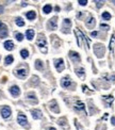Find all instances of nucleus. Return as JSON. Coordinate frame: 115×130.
I'll return each mask as SVG.
<instances>
[{"instance_id":"obj_17","label":"nucleus","mask_w":115,"mask_h":130,"mask_svg":"<svg viewBox=\"0 0 115 130\" xmlns=\"http://www.w3.org/2000/svg\"><path fill=\"white\" fill-rule=\"evenodd\" d=\"M26 16H27V18L29 19V20H33V19L36 18V13H35L34 11H29V12H27Z\"/></svg>"},{"instance_id":"obj_29","label":"nucleus","mask_w":115,"mask_h":130,"mask_svg":"<svg viewBox=\"0 0 115 130\" xmlns=\"http://www.w3.org/2000/svg\"><path fill=\"white\" fill-rule=\"evenodd\" d=\"M16 40L19 41V42H21V41L23 40V35L21 34V33H17L16 34Z\"/></svg>"},{"instance_id":"obj_6","label":"nucleus","mask_w":115,"mask_h":130,"mask_svg":"<svg viewBox=\"0 0 115 130\" xmlns=\"http://www.w3.org/2000/svg\"><path fill=\"white\" fill-rule=\"evenodd\" d=\"M70 26H71V21L69 19H64L63 21V29H62V32L63 33H69L70 32Z\"/></svg>"},{"instance_id":"obj_22","label":"nucleus","mask_w":115,"mask_h":130,"mask_svg":"<svg viewBox=\"0 0 115 130\" xmlns=\"http://www.w3.org/2000/svg\"><path fill=\"white\" fill-rule=\"evenodd\" d=\"M114 46H115V36L114 35H112V37H111V41H110V50L111 52L113 54V49H114Z\"/></svg>"},{"instance_id":"obj_28","label":"nucleus","mask_w":115,"mask_h":130,"mask_svg":"<svg viewBox=\"0 0 115 130\" xmlns=\"http://www.w3.org/2000/svg\"><path fill=\"white\" fill-rule=\"evenodd\" d=\"M27 98H28L29 100L33 99V100H34V102H36V101H37V99H36V97H35L34 94H28V95H27Z\"/></svg>"},{"instance_id":"obj_30","label":"nucleus","mask_w":115,"mask_h":130,"mask_svg":"<svg viewBox=\"0 0 115 130\" xmlns=\"http://www.w3.org/2000/svg\"><path fill=\"white\" fill-rule=\"evenodd\" d=\"M95 2H96L97 8H101L104 5V1H95Z\"/></svg>"},{"instance_id":"obj_38","label":"nucleus","mask_w":115,"mask_h":130,"mask_svg":"<svg viewBox=\"0 0 115 130\" xmlns=\"http://www.w3.org/2000/svg\"><path fill=\"white\" fill-rule=\"evenodd\" d=\"M47 130H55V129H54V128H48Z\"/></svg>"},{"instance_id":"obj_39","label":"nucleus","mask_w":115,"mask_h":130,"mask_svg":"<svg viewBox=\"0 0 115 130\" xmlns=\"http://www.w3.org/2000/svg\"><path fill=\"white\" fill-rule=\"evenodd\" d=\"M112 2H113V3H114V4H115V1H112Z\"/></svg>"},{"instance_id":"obj_14","label":"nucleus","mask_w":115,"mask_h":130,"mask_svg":"<svg viewBox=\"0 0 115 130\" xmlns=\"http://www.w3.org/2000/svg\"><path fill=\"white\" fill-rule=\"evenodd\" d=\"M31 114H32V117L34 119H42V112L39 110H32L31 111Z\"/></svg>"},{"instance_id":"obj_34","label":"nucleus","mask_w":115,"mask_h":130,"mask_svg":"<svg viewBox=\"0 0 115 130\" xmlns=\"http://www.w3.org/2000/svg\"><path fill=\"white\" fill-rule=\"evenodd\" d=\"M97 34H98V33H97L96 31H94V32H92V36H96Z\"/></svg>"},{"instance_id":"obj_5","label":"nucleus","mask_w":115,"mask_h":130,"mask_svg":"<svg viewBox=\"0 0 115 130\" xmlns=\"http://www.w3.org/2000/svg\"><path fill=\"white\" fill-rule=\"evenodd\" d=\"M54 66L57 68L58 72H62L65 67V64H64V61L62 59H58V60L54 61Z\"/></svg>"},{"instance_id":"obj_10","label":"nucleus","mask_w":115,"mask_h":130,"mask_svg":"<svg viewBox=\"0 0 115 130\" xmlns=\"http://www.w3.org/2000/svg\"><path fill=\"white\" fill-rule=\"evenodd\" d=\"M95 23H96V21H95V18L93 16H88V19H86V21H85V25H86V27L90 29L94 28L95 27Z\"/></svg>"},{"instance_id":"obj_13","label":"nucleus","mask_w":115,"mask_h":130,"mask_svg":"<svg viewBox=\"0 0 115 130\" xmlns=\"http://www.w3.org/2000/svg\"><path fill=\"white\" fill-rule=\"evenodd\" d=\"M10 93L13 96H18L19 94H20V90H19V88L17 85H13L10 88Z\"/></svg>"},{"instance_id":"obj_25","label":"nucleus","mask_w":115,"mask_h":130,"mask_svg":"<svg viewBox=\"0 0 115 130\" xmlns=\"http://www.w3.org/2000/svg\"><path fill=\"white\" fill-rule=\"evenodd\" d=\"M102 18H104V20H110V19H111V14L109 13V12H104V13H102Z\"/></svg>"},{"instance_id":"obj_8","label":"nucleus","mask_w":115,"mask_h":130,"mask_svg":"<svg viewBox=\"0 0 115 130\" xmlns=\"http://www.w3.org/2000/svg\"><path fill=\"white\" fill-rule=\"evenodd\" d=\"M15 74H16L17 77H19V78H21V79H23V78H26V77H27L28 70L26 69V68H19V69H16Z\"/></svg>"},{"instance_id":"obj_7","label":"nucleus","mask_w":115,"mask_h":130,"mask_svg":"<svg viewBox=\"0 0 115 130\" xmlns=\"http://www.w3.org/2000/svg\"><path fill=\"white\" fill-rule=\"evenodd\" d=\"M8 36V28L4 23H2L0 21V37L1 38H4Z\"/></svg>"},{"instance_id":"obj_23","label":"nucleus","mask_w":115,"mask_h":130,"mask_svg":"<svg viewBox=\"0 0 115 130\" xmlns=\"http://www.w3.org/2000/svg\"><path fill=\"white\" fill-rule=\"evenodd\" d=\"M13 61H14V58H13L12 56H8L7 58L4 59V63H5L7 65H10L11 63H13Z\"/></svg>"},{"instance_id":"obj_27","label":"nucleus","mask_w":115,"mask_h":130,"mask_svg":"<svg viewBox=\"0 0 115 130\" xmlns=\"http://www.w3.org/2000/svg\"><path fill=\"white\" fill-rule=\"evenodd\" d=\"M104 99L106 100L107 102H108L109 105H110L111 102H112L113 100H114V98H113V96H104Z\"/></svg>"},{"instance_id":"obj_33","label":"nucleus","mask_w":115,"mask_h":130,"mask_svg":"<svg viewBox=\"0 0 115 130\" xmlns=\"http://www.w3.org/2000/svg\"><path fill=\"white\" fill-rule=\"evenodd\" d=\"M111 123H112L113 126H115V116H113L112 119H111Z\"/></svg>"},{"instance_id":"obj_2","label":"nucleus","mask_w":115,"mask_h":130,"mask_svg":"<svg viewBox=\"0 0 115 130\" xmlns=\"http://www.w3.org/2000/svg\"><path fill=\"white\" fill-rule=\"evenodd\" d=\"M37 46L39 47V49L42 50V52H47V48H46V46H47V41H46V38L44 37V35L43 34H41L38 36V38H37Z\"/></svg>"},{"instance_id":"obj_24","label":"nucleus","mask_w":115,"mask_h":130,"mask_svg":"<svg viewBox=\"0 0 115 130\" xmlns=\"http://www.w3.org/2000/svg\"><path fill=\"white\" fill-rule=\"evenodd\" d=\"M76 74L78 75L80 78H82V77H84V69H83V68H77Z\"/></svg>"},{"instance_id":"obj_21","label":"nucleus","mask_w":115,"mask_h":130,"mask_svg":"<svg viewBox=\"0 0 115 130\" xmlns=\"http://www.w3.org/2000/svg\"><path fill=\"white\" fill-rule=\"evenodd\" d=\"M35 68L38 70H42L43 69V62L41 60H36L35 61Z\"/></svg>"},{"instance_id":"obj_19","label":"nucleus","mask_w":115,"mask_h":130,"mask_svg":"<svg viewBox=\"0 0 115 130\" xmlns=\"http://www.w3.org/2000/svg\"><path fill=\"white\" fill-rule=\"evenodd\" d=\"M15 23H16V25L18 26V27H23V26H25V21H23V19L21 18V17H17V18L15 19Z\"/></svg>"},{"instance_id":"obj_35","label":"nucleus","mask_w":115,"mask_h":130,"mask_svg":"<svg viewBox=\"0 0 115 130\" xmlns=\"http://www.w3.org/2000/svg\"><path fill=\"white\" fill-rule=\"evenodd\" d=\"M2 12H3V8H2V7H0V14H1Z\"/></svg>"},{"instance_id":"obj_31","label":"nucleus","mask_w":115,"mask_h":130,"mask_svg":"<svg viewBox=\"0 0 115 130\" xmlns=\"http://www.w3.org/2000/svg\"><path fill=\"white\" fill-rule=\"evenodd\" d=\"M79 3H80L81 5H86L88 1H86V0H79Z\"/></svg>"},{"instance_id":"obj_11","label":"nucleus","mask_w":115,"mask_h":130,"mask_svg":"<svg viewBox=\"0 0 115 130\" xmlns=\"http://www.w3.org/2000/svg\"><path fill=\"white\" fill-rule=\"evenodd\" d=\"M61 85H62L63 88H69V86L73 85V82H71V80L69 79L68 77H66V78H63L62 79V81H61Z\"/></svg>"},{"instance_id":"obj_9","label":"nucleus","mask_w":115,"mask_h":130,"mask_svg":"<svg viewBox=\"0 0 115 130\" xmlns=\"http://www.w3.org/2000/svg\"><path fill=\"white\" fill-rule=\"evenodd\" d=\"M1 115H2L3 119L10 117V115H11V109H10V107H8V106L3 107L2 109H1Z\"/></svg>"},{"instance_id":"obj_32","label":"nucleus","mask_w":115,"mask_h":130,"mask_svg":"<svg viewBox=\"0 0 115 130\" xmlns=\"http://www.w3.org/2000/svg\"><path fill=\"white\" fill-rule=\"evenodd\" d=\"M100 27L104 28V30H108V29H109V26H107V25H100Z\"/></svg>"},{"instance_id":"obj_15","label":"nucleus","mask_w":115,"mask_h":130,"mask_svg":"<svg viewBox=\"0 0 115 130\" xmlns=\"http://www.w3.org/2000/svg\"><path fill=\"white\" fill-rule=\"evenodd\" d=\"M3 46H4V48L7 49V50H13L14 49V43L12 42V41H7V42H4Z\"/></svg>"},{"instance_id":"obj_1","label":"nucleus","mask_w":115,"mask_h":130,"mask_svg":"<svg viewBox=\"0 0 115 130\" xmlns=\"http://www.w3.org/2000/svg\"><path fill=\"white\" fill-rule=\"evenodd\" d=\"M94 52L98 58H104V52H106V48L102 44H95L94 45Z\"/></svg>"},{"instance_id":"obj_20","label":"nucleus","mask_w":115,"mask_h":130,"mask_svg":"<svg viewBox=\"0 0 115 130\" xmlns=\"http://www.w3.org/2000/svg\"><path fill=\"white\" fill-rule=\"evenodd\" d=\"M43 11H44L45 14H49L51 11H52V7L50 4H46L44 8H43Z\"/></svg>"},{"instance_id":"obj_3","label":"nucleus","mask_w":115,"mask_h":130,"mask_svg":"<svg viewBox=\"0 0 115 130\" xmlns=\"http://www.w3.org/2000/svg\"><path fill=\"white\" fill-rule=\"evenodd\" d=\"M57 26H58V17H52L51 19H49L48 23H47V28L49 30H55L57 29Z\"/></svg>"},{"instance_id":"obj_18","label":"nucleus","mask_w":115,"mask_h":130,"mask_svg":"<svg viewBox=\"0 0 115 130\" xmlns=\"http://www.w3.org/2000/svg\"><path fill=\"white\" fill-rule=\"evenodd\" d=\"M75 108H76L77 110H82V111L84 112V103H83V102H81V101H77ZM84 113H85V112H84Z\"/></svg>"},{"instance_id":"obj_12","label":"nucleus","mask_w":115,"mask_h":130,"mask_svg":"<svg viewBox=\"0 0 115 130\" xmlns=\"http://www.w3.org/2000/svg\"><path fill=\"white\" fill-rule=\"evenodd\" d=\"M69 58H70V60L73 62H79L80 61V56L77 52H75V51H70L69 52Z\"/></svg>"},{"instance_id":"obj_16","label":"nucleus","mask_w":115,"mask_h":130,"mask_svg":"<svg viewBox=\"0 0 115 130\" xmlns=\"http://www.w3.org/2000/svg\"><path fill=\"white\" fill-rule=\"evenodd\" d=\"M26 36H27V38L29 41H32L33 37H34V30H32V29L27 30L26 31Z\"/></svg>"},{"instance_id":"obj_36","label":"nucleus","mask_w":115,"mask_h":130,"mask_svg":"<svg viewBox=\"0 0 115 130\" xmlns=\"http://www.w3.org/2000/svg\"><path fill=\"white\" fill-rule=\"evenodd\" d=\"M21 5H23V7H26V5H27V2H21Z\"/></svg>"},{"instance_id":"obj_37","label":"nucleus","mask_w":115,"mask_h":130,"mask_svg":"<svg viewBox=\"0 0 115 130\" xmlns=\"http://www.w3.org/2000/svg\"><path fill=\"white\" fill-rule=\"evenodd\" d=\"M55 11H60V8H59V7H55Z\"/></svg>"},{"instance_id":"obj_4","label":"nucleus","mask_w":115,"mask_h":130,"mask_svg":"<svg viewBox=\"0 0 115 130\" xmlns=\"http://www.w3.org/2000/svg\"><path fill=\"white\" fill-rule=\"evenodd\" d=\"M17 122H18V124L20 126H27V124H28V119H27V116L25 115V114H23V113H19L18 114V116H17Z\"/></svg>"},{"instance_id":"obj_26","label":"nucleus","mask_w":115,"mask_h":130,"mask_svg":"<svg viewBox=\"0 0 115 130\" xmlns=\"http://www.w3.org/2000/svg\"><path fill=\"white\" fill-rule=\"evenodd\" d=\"M20 54L23 59H26V58H28V56H29V51H28L27 49H23V50L20 51Z\"/></svg>"}]
</instances>
